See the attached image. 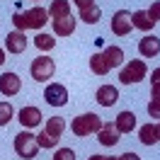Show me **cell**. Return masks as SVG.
Returning <instances> with one entry per match:
<instances>
[{
    "instance_id": "8992f818",
    "label": "cell",
    "mask_w": 160,
    "mask_h": 160,
    "mask_svg": "<svg viewBox=\"0 0 160 160\" xmlns=\"http://www.w3.org/2000/svg\"><path fill=\"white\" fill-rule=\"evenodd\" d=\"M131 29H133L131 12H129V10H119V12H114V17H112V32H114L117 37H126Z\"/></svg>"
},
{
    "instance_id": "9c48e42d",
    "label": "cell",
    "mask_w": 160,
    "mask_h": 160,
    "mask_svg": "<svg viewBox=\"0 0 160 160\" xmlns=\"http://www.w3.org/2000/svg\"><path fill=\"white\" fill-rule=\"evenodd\" d=\"M22 88V78L17 73H2L0 75V92L5 95V97H15Z\"/></svg>"
},
{
    "instance_id": "d6a6232c",
    "label": "cell",
    "mask_w": 160,
    "mask_h": 160,
    "mask_svg": "<svg viewBox=\"0 0 160 160\" xmlns=\"http://www.w3.org/2000/svg\"><path fill=\"white\" fill-rule=\"evenodd\" d=\"M117 160H141V158L136 155V153H124V155H119Z\"/></svg>"
},
{
    "instance_id": "ac0fdd59",
    "label": "cell",
    "mask_w": 160,
    "mask_h": 160,
    "mask_svg": "<svg viewBox=\"0 0 160 160\" xmlns=\"http://www.w3.org/2000/svg\"><path fill=\"white\" fill-rule=\"evenodd\" d=\"M44 131H46L49 136H53V138H61V136H63V131H66V121L61 119V117H49Z\"/></svg>"
},
{
    "instance_id": "603a6c76",
    "label": "cell",
    "mask_w": 160,
    "mask_h": 160,
    "mask_svg": "<svg viewBox=\"0 0 160 160\" xmlns=\"http://www.w3.org/2000/svg\"><path fill=\"white\" fill-rule=\"evenodd\" d=\"M34 46H37L39 51H51L53 46H56V39H53L51 34H41L39 32V34L34 37Z\"/></svg>"
},
{
    "instance_id": "6da1fadb",
    "label": "cell",
    "mask_w": 160,
    "mask_h": 160,
    "mask_svg": "<svg viewBox=\"0 0 160 160\" xmlns=\"http://www.w3.org/2000/svg\"><path fill=\"white\" fill-rule=\"evenodd\" d=\"M102 124H104V121H102L97 114L88 112V114H80V117H75V119H73V124H70V131H73L78 138H85V136L97 133V131L102 129Z\"/></svg>"
},
{
    "instance_id": "e575fe53",
    "label": "cell",
    "mask_w": 160,
    "mask_h": 160,
    "mask_svg": "<svg viewBox=\"0 0 160 160\" xmlns=\"http://www.w3.org/2000/svg\"><path fill=\"white\" fill-rule=\"evenodd\" d=\"M155 136H158V141H160V121L155 124Z\"/></svg>"
},
{
    "instance_id": "836d02e7",
    "label": "cell",
    "mask_w": 160,
    "mask_h": 160,
    "mask_svg": "<svg viewBox=\"0 0 160 160\" xmlns=\"http://www.w3.org/2000/svg\"><path fill=\"white\" fill-rule=\"evenodd\" d=\"M5 53H8V51H5V49H2V46H0V66L5 63Z\"/></svg>"
},
{
    "instance_id": "5bb4252c",
    "label": "cell",
    "mask_w": 160,
    "mask_h": 160,
    "mask_svg": "<svg viewBox=\"0 0 160 160\" xmlns=\"http://www.w3.org/2000/svg\"><path fill=\"white\" fill-rule=\"evenodd\" d=\"M53 24V34L56 37H70L75 32V17L68 15V17H61V20H51Z\"/></svg>"
},
{
    "instance_id": "f1b7e54d",
    "label": "cell",
    "mask_w": 160,
    "mask_h": 160,
    "mask_svg": "<svg viewBox=\"0 0 160 160\" xmlns=\"http://www.w3.org/2000/svg\"><path fill=\"white\" fill-rule=\"evenodd\" d=\"M148 15H150L153 22H160V0H155V2L148 8Z\"/></svg>"
},
{
    "instance_id": "d4e9b609",
    "label": "cell",
    "mask_w": 160,
    "mask_h": 160,
    "mask_svg": "<svg viewBox=\"0 0 160 160\" xmlns=\"http://www.w3.org/2000/svg\"><path fill=\"white\" fill-rule=\"evenodd\" d=\"M37 143H39V148H56V146H58V138H53L46 131H41L39 136H37Z\"/></svg>"
},
{
    "instance_id": "44dd1931",
    "label": "cell",
    "mask_w": 160,
    "mask_h": 160,
    "mask_svg": "<svg viewBox=\"0 0 160 160\" xmlns=\"http://www.w3.org/2000/svg\"><path fill=\"white\" fill-rule=\"evenodd\" d=\"M102 53H104V58L109 63V68H119L121 63H124V51H121V46H107Z\"/></svg>"
},
{
    "instance_id": "83f0119b",
    "label": "cell",
    "mask_w": 160,
    "mask_h": 160,
    "mask_svg": "<svg viewBox=\"0 0 160 160\" xmlns=\"http://www.w3.org/2000/svg\"><path fill=\"white\" fill-rule=\"evenodd\" d=\"M148 117L150 119H160V100H150L148 102Z\"/></svg>"
},
{
    "instance_id": "5b68a950",
    "label": "cell",
    "mask_w": 160,
    "mask_h": 160,
    "mask_svg": "<svg viewBox=\"0 0 160 160\" xmlns=\"http://www.w3.org/2000/svg\"><path fill=\"white\" fill-rule=\"evenodd\" d=\"M44 100L49 102L51 107H63V104H68V90H66V85H61V82H49L46 90H44Z\"/></svg>"
},
{
    "instance_id": "4dcf8cb0",
    "label": "cell",
    "mask_w": 160,
    "mask_h": 160,
    "mask_svg": "<svg viewBox=\"0 0 160 160\" xmlns=\"http://www.w3.org/2000/svg\"><path fill=\"white\" fill-rule=\"evenodd\" d=\"M150 82H153V85H160V68H155L150 73Z\"/></svg>"
},
{
    "instance_id": "3957f363",
    "label": "cell",
    "mask_w": 160,
    "mask_h": 160,
    "mask_svg": "<svg viewBox=\"0 0 160 160\" xmlns=\"http://www.w3.org/2000/svg\"><path fill=\"white\" fill-rule=\"evenodd\" d=\"M146 75H148L146 61L133 58V61H129V63L119 70V82H121V85H133V82H141Z\"/></svg>"
},
{
    "instance_id": "30bf717a",
    "label": "cell",
    "mask_w": 160,
    "mask_h": 160,
    "mask_svg": "<svg viewBox=\"0 0 160 160\" xmlns=\"http://www.w3.org/2000/svg\"><path fill=\"white\" fill-rule=\"evenodd\" d=\"M17 119H20L22 126H27V129H34V126H39L41 124V109L39 107H32V104H27V107H22L20 112H17Z\"/></svg>"
},
{
    "instance_id": "277c9868",
    "label": "cell",
    "mask_w": 160,
    "mask_h": 160,
    "mask_svg": "<svg viewBox=\"0 0 160 160\" xmlns=\"http://www.w3.org/2000/svg\"><path fill=\"white\" fill-rule=\"evenodd\" d=\"M29 73H32V78H34V80L46 82V80L53 78L56 63H53V58H49V56H37V58L32 61V66H29Z\"/></svg>"
},
{
    "instance_id": "f546056e",
    "label": "cell",
    "mask_w": 160,
    "mask_h": 160,
    "mask_svg": "<svg viewBox=\"0 0 160 160\" xmlns=\"http://www.w3.org/2000/svg\"><path fill=\"white\" fill-rule=\"evenodd\" d=\"M150 100H160V85H150Z\"/></svg>"
},
{
    "instance_id": "2e32d148",
    "label": "cell",
    "mask_w": 160,
    "mask_h": 160,
    "mask_svg": "<svg viewBox=\"0 0 160 160\" xmlns=\"http://www.w3.org/2000/svg\"><path fill=\"white\" fill-rule=\"evenodd\" d=\"M131 22H133V29H141V32H150L155 27V22L150 20L148 10H136L131 12Z\"/></svg>"
},
{
    "instance_id": "7402d4cb",
    "label": "cell",
    "mask_w": 160,
    "mask_h": 160,
    "mask_svg": "<svg viewBox=\"0 0 160 160\" xmlns=\"http://www.w3.org/2000/svg\"><path fill=\"white\" fill-rule=\"evenodd\" d=\"M138 141L143 146H153L158 143V136H155V124H143L138 129Z\"/></svg>"
},
{
    "instance_id": "4316f807",
    "label": "cell",
    "mask_w": 160,
    "mask_h": 160,
    "mask_svg": "<svg viewBox=\"0 0 160 160\" xmlns=\"http://www.w3.org/2000/svg\"><path fill=\"white\" fill-rule=\"evenodd\" d=\"M12 24H15V29H20V32L29 29V27H27V20H24V12H15V15H12Z\"/></svg>"
},
{
    "instance_id": "ba28073f",
    "label": "cell",
    "mask_w": 160,
    "mask_h": 160,
    "mask_svg": "<svg viewBox=\"0 0 160 160\" xmlns=\"http://www.w3.org/2000/svg\"><path fill=\"white\" fill-rule=\"evenodd\" d=\"M27 37H24V32L20 29H12L8 37H5V51L8 53H24V49H27Z\"/></svg>"
},
{
    "instance_id": "d590c367",
    "label": "cell",
    "mask_w": 160,
    "mask_h": 160,
    "mask_svg": "<svg viewBox=\"0 0 160 160\" xmlns=\"http://www.w3.org/2000/svg\"><path fill=\"white\" fill-rule=\"evenodd\" d=\"M102 160H117L114 155H102Z\"/></svg>"
},
{
    "instance_id": "1f68e13d",
    "label": "cell",
    "mask_w": 160,
    "mask_h": 160,
    "mask_svg": "<svg viewBox=\"0 0 160 160\" xmlns=\"http://www.w3.org/2000/svg\"><path fill=\"white\" fill-rule=\"evenodd\" d=\"M75 5H78V10H82V8H88V5H92L95 0H73Z\"/></svg>"
},
{
    "instance_id": "7a4b0ae2",
    "label": "cell",
    "mask_w": 160,
    "mask_h": 160,
    "mask_svg": "<svg viewBox=\"0 0 160 160\" xmlns=\"http://www.w3.org/2000/svg\"><path fill=\"white\" fill-rule=\"evenodd\" d=\"M15 153H17L22 160L37 158V153H39L37 136H34V133H29V131H20V133L15 136Z\"/></svg>"
},
{
    "instance_id": "52a82bcc",
    "label": "cell",
    "mask_w": 160,
    "mask_h": 160,
    "mask_svg": "<svg viewBox=\"0 0 160 160\" xmlns=\"http://www.w3.org/2000/svg\"><path fill=\"white\" fill-rule=\"evenodd\" d=\"M24 20H27V27H29V29H39L41 32V27L49 22V10L34 5L29 10H24Z\"/></svg>"
},
{
    "instance_id": "ffe728a7",
    "label": "cell",
    "mask_w": 160,
    "mask_h": 160,
    "mask_svg": "<svg viewBox=\"0 0 160 160\" xmlns=\"http://www.w3.org/2000/svg\"><path fill=\"white\" fill-rule=\"evenodd\" d=\"M100 17H102V10H100V5H95V2L80 10V22H85V24H97Z\"/></svg>"
},
{
    "instance_id": "d6986e66",
    "label": "cell",
    "mask_w": 160,
    "mask_h": 160,
    "mask_svg": "<svg viewBox=\"0 0 160 160\" xmlns=\"http://www.w3.org/2000/svg\"><path fill=\"white\" fill-rule=\"evenodd\" d=\"M70 15V2L68 0H53L49 8V17L51 20H61V17H68Z\"/></svg>"
},
{
    "instance_id": "7c38bea8",
    "label": "cell",
    "mask_w": 160,
    "mask_h": 160,
    "mask_svg": "<svg viewBox=\"0 0 160 160\" xmlns=\"http://www.w3.org/2000/svg\"><path fill=\"white\" fill-rule=\"evenodd\" d=\"M119 100V90L114 85H100V90L95 92V102L102 107H114Z\"/></svg>"
},
{
    "instance_id": "4fadbf2b",
    "label": "cell",
    "mask_w": 160,
    "mask_h": 160,
    "mask_svg": "<svg viewBox=\"0 0 160 160\" xmlns=\"http://www.w3.org/2000/svg\"><path fill=\"white\" fill-rule=\"evenodd\" d=\"M138 53L143 56V58L158 56V53H160V39H158V37H153V34L143 37V39L138 41Z\"/></svg>"
},
{
    "instance_id": "e0dca14e",
    "label": "cell",
    "mask_w": 160,
    "mask_h": 160,
    "mask_svg": "<svg viewBox=\"0 0 160 160\" xmlns=\"http://www.w3.org/2000/svg\"><path fill=\"white\" fill-rule=\"evenodd\" d=\"M90 70L95 73V75H107V73L112 70L109 63H107V58H104V53L97 51V53H92V56H90Z\"/></svg>"
},
{
    "instance_id": "484cf974",
    "label": "cell",
    "mask_w": 160,
    "mask_h": 160,
    "mask_svg": "<svg viewBox=\"0 0 160 160\" xmlns=\"http://www.w3.org/2000/svg\"><path fill=\"white\" fill-rule=\"evenodd\" d=\"M53 160H75V150L73 148H56Z\"/></svg>"
},
{
    "instance_id": "9a60e30c",
    "label": "cell",
    "mask_w": 160,
    "mask_h": 160,
    "mask_svg": "<svg viewBox=\"0 0 160 160\" xmlns=\"http://www.w3.org/2000/svg\"><path fill=\"white\" fill-rule=\"evenodd\" d=\"M114 126L119 133H131L136 129V114L133 112H119V117L114 119Z\"/></svg>"
},
{
    "instance_id": "8d00e7d4",
    "label": "cell",
    "mask_w": 160,
    "mask_h": 160,
    "mask_svg": "<svg viewBox=\"0 0 160 160\" xmlns=\"http://www.w3.org/2000/svg\"><path fill=\"white\" fill-rule=\"evenodd\" d=\"M88 160H102V155H90Z\"/></svg>"
},
{
    "instance_id": "8fae6325",
    "label": "cell",
    "mask_w": 160,
    "mask_h": 160,
    "mask_svg": "<svg viewBox=\"0 0 160 160\" xmlns=\"http://www.w3.org/2000/svg\"><path fill=\"white\" fill-rule=\"evenodd\" d=\"M97 136V141H100L102 146H107V148H112V146H117L119 143V131H117V126H114V121H104L102 124V129L95 133Z\"/></svg>"
},
{
    "instance_id": "cb8c5ba5",
    "label": "cell",
    "mask_w": 160,
    "mask_h": 160,
    "mask_svg": "<svg viewBox=\"0 0 160 160\" xmlns=\"http://www.w3.org/2000/svg\"><path fill=\"white\" fill-rule=\"evenodd\" d=\"M12 114H15V109H12V104H10V102H0V126L10 124Z\"/></svg>"
}]
</instances>
